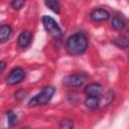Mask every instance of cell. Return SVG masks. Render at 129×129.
Segmentation results:
<instances>
[{
    "label": "cell",
    "instance_id": "obj_1",
    "mask_svg": "<svg viewBox=\"0 0 129 129\" xmlns=\"http://www.w3.org/2000/svg\"><path fill=\"white\" fill-rule=\"evenodd\" d=\"M88 46L87 37L82 33H76L71 35L66 43V48L68 52L72 55H78L83 53Z\"/></svg>",
    "mask_w": 129,
    "mask_h": 129
},
{
    "label": "cell",
    "instance_id": "obj_2",
    "mask_svg": "<svg viewBox=\"0 0 129 129\" xmlns=\"http://www.w3.org/2000/svg\"><path fill=\"white\" fill-rule=\"evenodd\" d=\"M55 92V89L52 86H47L45 88H43V90L38 93L37 95H35L34 97H32L29 102H28V106L29 107H36V106H42L47 104L50 99L52 98L53 94Z\"/></svg>",
    "mask_w": 129,
    "mask_h": 129
},
{
    "label": "cell",
    "instance_id": "obj_3",
    "mask_svg": "<svg viewBox=\"0 0 129 129\" xmlns=\"http://www.w3.org/2000/svg\"><path fill=\"white\" fill-rule=\"evenodd\" d=\"M42 24L44 29L46 30V32L52 36L55 39H59L61 37V29L59 27V25L57 24V22L50 16L44 15L42 17Z\"/></svg>",
    "mask_w": 129,
    "mask_h": 129
},
{
    "label": "cell",
    "instance_id": "obj_4",
    "mask_svg": "<svg viewBox=\"0 0 129 129\" xmlns=\"http://www.w3.org/2000/svg\"><path fill=\"white\" fill-rule=\"evenodd\" d=\"M25 77V72L21 68H14L13 70L10 71L8 77H7V84L8 85H16L20 83Z\"/></svg>",
    "mask_w": 129,
    "mask_h": 129
},
{
    "label": "cell",
    "instance_id": "obj_5",
    "mask_svg": "<svg viewBox=\"0 0 129 129\" xmlns=\"http://www.w3.org/2000/svg\"><path fill=\"white\" fill-rule=\"evenodd\" d=\"M86 80H87V77L84 74L71 75L63 79V85L68 87H79L83 85Z\"/></svg>",
    "mask_w": 129,
    "mask_h": 129
},
{
    "label": "cell",
    "instance_id": "obj_6",
    "mask_svg": "<svg viewBox=\"0 0 129 129\" xmlns=\"http://www.w3.org/2000/svg\"><path fill=\"white\" fill-rule=\"evenodd\" d=\"M90 17L93 21L100 22V21H106L110 18V14L105 9H95L91 12Z\"/></svg>",
    "mask_w": 129,
    "mask_h": 129
},
{
    "label": "cell",
    "instance_id": "obj_7",
    "mask_svg": "<svg viewBox=\"0 0 129 129\" xmlns=\"http://www.w3.org/2000/svg\"><path fill=\"white\" fill-rule=\"evenodd\" d=\"M102 86L96 83H92L89 84L86 88H85V93L87 94V96L90 97H100L102 95Z\"/></svg>",
    "mask_w": 129,
    "mask_h": 129
},
{
    "label": "cell",
    "instance_id": "obj_8",
    "mask_svg": "<svg viewBox=\"0 0 129 129\" xmlns=\"http://www.w3.org/2000/svg\"><path fill=\"white\" fill-rule=\"evenodd\" d=\"M31 37H32V35H31V32L30 31H28V30L22 31L19 34L18 38H17V44L20 47H23L24 48V47H26V46H28L30 44Z\"/></svg>",
    "mask_w": 129,
    "mask_h": 129
},
{
    "label": "cell",
    "instance_id": "obj_9",
    "mask_svg": "<svg viewBox=\"0 0 129 129\" xmlns=\"http://www.w3.org/2000/svg\"><path fill=\"white\" fill-rule=\"evenodd\" d=\"M85 105L89 109L98 108L99 105H100V97H90V96H88V98L85 101Z\"/></svg>",
    "mask_w": 129,
    "mask_h": 129
},
{
    "label": "cell",
    "instance_id": "obj_10",
    "mask_svg": "<svg viewBox=\"0 0 129 129\" xmlns=\"http://www.w3.org/2000/svg\"><path fill=\"white\" fill-rule=\"evenodd\" d=\"M11 35V27L9 25H2L1 29H0V37H1V41L5 42L6 40H8V38Z\"/></svg>",
    "mask_w": 129,
    "mask_h": 129
},
{
    "label": "cell",
    "instance_id": "obj_11",
    "mask_svg": "<svg viewBox=\"0 0 129 129\" xmlns=\"http://www.w3.org/2000/svg\"><path fill=\"white\" fill-rule=\"evenodd\" d=\"M45 5L55 13L59 12V3L57 0H45Z\"/></svg>",
    "mask_w": 129,
    "mask_h": 129
},
{
    "label": "cell",
    "instance_id": "obj_12",
    "mask_svg": "<svg viewBox=\"0 0 129 129\" xmlns=\"http://www.w3.org/2000/svg\"><path fill=\"white\" fill-rule=\"evenodd\" d=\"M112 27L113 28H115V29H117V30H120V29H123L124 28V26H125V24H124V21L120 18V17H118V16H115V17H113V19H112Z\"/></svg>",
    "mask_w": 129,
    "mask_h": 129
},
{
    "label": "cell",
    "instance_id": "obj_13",
    "mask_svg": "<svg viewBox=\"0 0 129 129\" xmlns=\"http://www.w3.org/2000/svg\"><path fill=\"white\" fill-rule=\"evenodd\" d=\"M7 121H8V125L10 127H12L17 123L18 118H17V116H16V114L14 112L9 111V112H7Z\"/></svg>",
    "mask_w": 129,
    "mask_h": 129
},
{
    "label": "cell",
    "instance_id": "obj_14",
    "mask_svg": "<svg viewBox=\"0 0 129 129\" xmlns=\"http://www.w3.org/2000/svg\"><path fill=\"white\" fill-rule=\"evenodd\" d=\"M24 4H25V0H12L11 7L15 10H19L20 8L23 7Z\"/></svg>",
    "mask_w": 129,
    "mask_h": 129
},
{
    "label": "cell",
    "instance_id": "obj_15",
    "mask_svg": "<svg viewBox=\"0 0 129 129\" xmlns=\"http://www.w3.org/2000/svg\"><path fill=\"white\" fill-rule=\"evenodd\" d=\"M114 42L117 44V45H119V46H121V47H125V46H127V44H128V40L125 38V37H117L115 40H114Z\"/></svg>",
    "mask_w": 129,
    "mask_h": 129
},
{
    "label": "cell",
    "instance_id": "obj_16",
    "mask_svg": "<svg viewBox=\"0 0 129 129\" xmlns=\"http://www.w3.org/2000/svg\"><path fill=\"white\" fill-rule=\"evenodd\" d=\"M4 67H5V63L2 61V62H1V70H2V71L4 70Z\"/></svg>",
    "mask_w": 129,
    "mask_h": 129
}]
</instances>
